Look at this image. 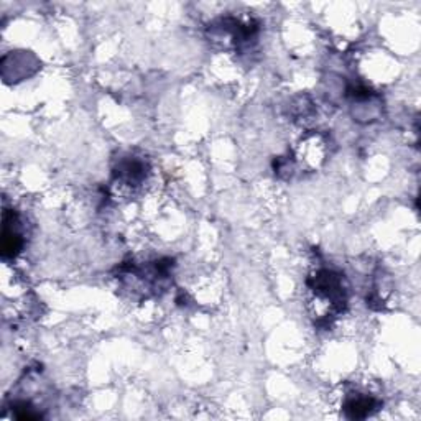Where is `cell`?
I'll list each match as a JSON object with an SVG mask.
<instances>
[{
  "mask_svg": "<svg viewBox=\"0 0 421 421\" xmlns=\"http://www.w3.org/2000/svg\"><path fill=\"white\" fill-rule=\"evenodd\" d=\"M308 285L316 298L329 303L336 313H340L346 306V288L339 273L333 270H319L308 280Z\"/></svg>",
  "mask_w": 421,
  "mask_h": 421,
  "instance_id": "obj_1",
  "label": "cell"
},
{
  "mask_svg": "<svg viewBox=\"0 0 421 421\" xmlns=\"http://www.w3.org/2000/svg\"><path fill=\"white\" fill-rule=\"evenodd\" d=\"M116 174L120 181L127 184H140L146 177V165L135 158L122 160L116 170Z\"/></svg>",
  "mask_w": 421,
  "mask_h": 421,
  "instance_id": "obj_2",
  "label": "cell"
},
{
  "mask_svg": "<svg viewBox=\"0 0 421 421\" xmlns=\"http://www.w3.org/2000/svg\"><path fill=\"white\" fill-rule=\"evenodd\" d=\"M22 249V237L20 234L11 229V226L4 227L2 237V254L4 257H15Z\"/></svg>",
  "mask_w": 421,
  "mask_h": 421,
  "instance_id": "obj_4",
  "label": "cell"
},
{
  "mask_svg": "<svg viewBox=\"0 0 421 421\" xmlns=\"http://www.w3.org/2000/svg\"><path fill=\"white\" fill-rule=\"evenodd\" d=\"M377 401L372 399V396H362V395H356L347 399L346 405H344V410L349 418H366L372 413L373 410L377 408Z\"/></svg>",
  "mask_w": 421,
  "mask_h": 421,
  "instance_id": "obj_3",
  "label": "cell"
}]
</instances>
